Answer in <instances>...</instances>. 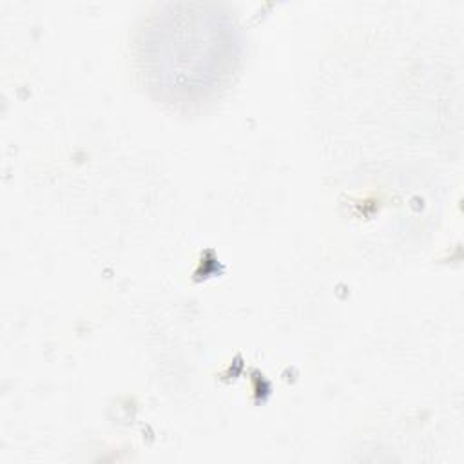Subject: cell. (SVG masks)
<instances>
[{"label": "cell", "instance_id": "6da1fadb", "mask_svg": "<svg viewBox=\"0 0 464 464\" xmlns=\"http://www.w3.org/2000/svg\"><path fill=\"white\" fill-rule=\"evenodd\" d=\"M145 44V69L154 89L176 102H198L221 85L236 62L234 27L216 14H167Z\"/></svg>", "mask_w": 464, "mask_h": 464}]
</instances>
